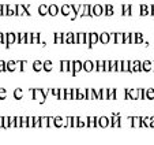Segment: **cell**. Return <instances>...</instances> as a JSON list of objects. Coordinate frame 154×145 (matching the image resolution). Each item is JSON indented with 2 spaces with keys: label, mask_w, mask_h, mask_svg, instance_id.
Wrapping results in <instances>:
<instances>
[{
  "label": "cell",
  "mask_w": 154,
  "mask_h": 145,
  "mask_svg": "<svg viewBox=\"0 0 154 145\" xmlns=\"http://www.w3.org/2000/svg\"><path fill=\"white\" fill-rule=\"evenodd\" d=\"M30 92H32V99L34 100V102H38L40 104H44V103L47 102V97H45V95L42 93L41 89L34 88V89H30Z\"/></svg>",
  "instance_id": "1"
},
{
  "label": "cell",
  "mask_w": 154,
  "mask_h": 145,
  "mask_svg": "<svg viewBox=\"0 0 154 145\" xmlns=\"http://www.w3.org/2000/svg\"><path fill=\"white\" fill-rule=\"evenodd\" d=\"M87 38H89V41H87L89 48H93V47L98 43V33H96V32L87 33Z\"/></svg>",
  "instance_id": "2"
},
{
  "label": "cell",
  "mask_w": 154,
  "mask_h": 145,
  "mask_svg": "<svg viewBox=\"0 0 154 145\" xmlns=\"http://www.w3.org/2000/svg\"><path fill=\"white\" fill-rule=\"evenodd\" d=\"M142 71V62L140 60H130V72Z\"/></svg>",
  "instance_id": "3"
},
{
  "label": "cell",
  "mask_w": 154,
  "mask_h": 145,
  "mask_svg": "<svg viewBox=\"0 0 154 145\" xmlns=\"http://www.w3.org/2000/svg\"><path fill=\"white\" fill-rule=\"evenodd\" d=\"M82 70H83V71H86V72L94 71V60L87 59V60L82 62Z\"/></svg>",
  "instance_id": "4"
},
{
  "label": "cell",
  "mask_w": 154,
  "mask_h": 145,
  "mask_svg": "<svg viewBox=\"0 0 154 145\" xmlns=\"http://www.w3.org/2000/svg\"><path fill=\"white\" fill-rule=\"evenodd\" d=\"M6 40H7L6 48H11L12 44L17 43V33H6Z\"/></svg>",
  "instance_id": "5"
},
{
  "label": "cell",
  "mask_w": 154,
  "mask_h": 145,
  "mask_svg": "<svg viewBox=\"0 0 154 145\" xmlns=\"http://www.w3.org/2000/svg\"><path fill=\"white\" fill-rule=\"evenodd\" d=\"M98 43L104 44V45H106V44L111 43V38H109V33L108 32H102L98 34Z\"/></svg>",
  "instance_id": "6"
},
{
  "label": "cell",
  "mask_w": 154,
  "mask_h": 145,
  "mask_svg": "<svg viewBox=\"0 0 154 145\" xmlns=\"http://www.w3.org/2000/svg\"><path fill=\"white\" fill-rule=\"evenodd\" d=\"M12 97H14L17 102L22 100V99L25 97V90L22 89V88H17V89L14 90V93H12Z\"/></svg>",
  "instance_id": "7"
},
{
  "label": "cell",
  "mask_w": 154,
  "mask_h": 145,
  "mask_svg": "<svg viewBox=\"0 0 154 145\" xmlns=\"http://www.w3.org/2000/svg\"><path fill=\"white\" fill-rule=\"evenodd\" d=\"M93 15L94 17L104 15V6L102 4H93Z\"/></svg>",
  "instance_id": "8"
},
{
  "label": "cell",
  "mask_w": 154,
  "mask_h": 145,
  "mask_svg": "<svg viewBox=\"0 0 154 145\" xmlns=\"http://www.w3.org/2000/svg\"><path fill=\"white\" fill-rule=\"evenodd\" d=\"M59 12H60V7H59L57 4H51V6L48 7V14H49L51 17H57Z\"/></svg>",
  "instance_id": "9"
},
{
  "label": "cell",
  "mask_w": 154,
  "mask_h": 145,
  "mask_svg": "<svg viewBox=\"0 0 154 145\" xmlns=\"http://www.w3.org/2000/svg\"><path fill=\"white\" fill-rule=\"evenodd\" d=\"M63 44H74V33L72 32L63 33Z\"/></svg>",
  "instance_id": "10"
},
{
  "label": "cell",
  "mask_w": 154,
  "mask_h": 145,
  "mask_svg": "<svg viewBox=\"0 0 154 145\" xmlns=\"http://www.w3.org/2000/svg\"><path fill=\"white\" fill-rule=\"evenodd\" d=\"M60 12L63 17H70L71 12H72V10H71V4H63V6L60 7Z\"/></svg>",
  "instance_id": "11"
},
{
  "label": "cell",
  "mask_w": 154,
  "mask_h": 145,
  "mask_svg": "<svg viewBox=\"0 0 154 145\" xmlns=\"http://www.w3.org/2000/svg\"><path fill=\"white\" fill-rule=\"evenodd\" d=\"M109 123H111V121H109V118H108V116H100V118H97V126L106 127Z\"/></svg>",
  "instance_id": "12"
},
{
  "label": "cell",
  "mask_w": 154,
  "mask_h": 145,
  "mask_svg": "<svg viewBox=\"0 0 154 145\" xmlns=\"http://www.w3.org/2000/svg\"><path fill=\"white\" fill-rule=\"evenodd\" d=\"M82 71V60H74V69H72V77L78 76Z\"/></svg>",
  "instance_id": "13"
},
{
  "label": "cell",
  "mask_w": 154,
  "mask_h": 145,
  "mask_svg": "<svg viewBox=\"0 0 154 145\" xmlns=\"http://www.w3.org/2000/svg\"><path fill=\"white\" fill-rule=\"evenodd\" d=\"M32 69H33V71H35V72H41L44 70V62L34 60L32 64Z\"/></svg>",
  "instance_id": "14"
},
{
  "label": "cell",
  "mask_w": 154,
  "mask_h": 145,
  "mask_svg": "<svg viewBox=\"0 0 154 145\" xmlns=\"http://www.w3.org/2000/svg\"><path fill=\"white\" fill-rule=\"evenodd\" d=\"M139 15L140 17H147V15H150V6H147V4H140Z\"/></svg>",
  "instance_id": "15"
},
{
  "label": "cell",
  "mask_w": 154,
  "mask_h": 145,
  "mask_svg": "<svg viewBox=\"0 0 154 145\" xmlns=\"http://www.w3.org/2000/svg\"><path fill=\"white\" fill-rule=\"evenodd\" d=\"M142 71H146V72L153 71V62L151 60H143L142 62Z\"/></svg>",
  "instance_id": "16"
},
{
  "label": "cell",
  "mask_w": 154,
  "mask_h": 145,
  "mask_svg": "<svg viewBox=\"0 0 154 145\" xmlns=\"http://www.w3.org/2000/svg\"><path fill=\"white\" fill-rule=\"evenodd\" d=\"M115 14V7L112 4H105L104 6V15L106 17H112Z\"/></svg>",
  "instance_id": "17"
},
{
  "label": "cell",
  "mask_w": 154,
  "mask_h": 145,
  "mask_svg": "<svg viewBox=\"0 0 154 145\" xmlns=\"http://www.w3.org/2000/svg\"><path fill=\"white\" fill-rule=\"evenodd\" d=\"M6 69H7V71H10V72H14V71H17V62L15 60H8V62H6Z\"/></svg>",
  "instance_id": "18"
},
{
  "label": "cell",
  "mask_w": 154,
  "mask_h": 145,
  "mask_svg": "<svg viewBox=\"0 0 154 145\" xmlns=\"http://www.w3.org/2000/svg\"><path fill=\"white\" fill-rule=\"evenodd\" d=\"M26 15L27 17V12L26 8H25V4H17V17H23Z\"/></svg>",
  "instance_id": "19"
},
{
  "label": "cell",
  "mask_w": 154,
  "mask_h": 145,
  "mask_svg": "<svg viewBox=\"0 0 154 145\" xmlns=\"http://www.w3.org/2000/svg\"><path fill=\"white\" fill-rule=\"evenodd\" d=\"M122 15L130 17L131 15V4H122Z\"/></svg>",
  "instance_id": "20"
},
{
  "label": "cell",
  "mask_w": 154,
  "mask_h": 145,
  "mask_svg": "<svg viewBox=\"0 0 154 145\" xmlns=\"http://www.w3.org/2000/svg\"><path fill=\"white\" fill-rule=\"evenodd\" d=\"M94 71L97 72L104 71V60H94Z\"/></svg>",
  "instance_id": "21"
},
{
  "label": "cell",
  "mask_w": 154,
  "mask_h": 145,
  "mask_svg": "<svg viewBox=\"0 0 154 145\" xmlns=\"http://www.w3.org/2000/svg\"><path fill=\"white\" fill-rule=\"evenodd\" d=\"M48 4H40L38 6V14L41 15V17H45V15L48 14Z\"/></svg>",
  "instance_id": "22"
},
{
  "label": "cell",
  "mask_w": 154,
  "mask_h": 145,
  "mask_svg": "<svg viewBox=\"0 0 154 145\" xmlns=\"http://www.w3.org/2000/svg\"><path fill=\"white\" fill-rule=\"evenodd\" d=\"M131 125L134 126V127H139L140 125H142V118H139V116H132L131 118Z\"/></svg>",
  "instance_id": "23"
},
{
  "label": "cell",
  "mask_w": 154,
  "mask_h": 145,
  "mask_svg": "<svg viewBox=\"0 0 154 145\" xmlns=\"http://www.w3.org/2000/svg\"><path fill=\"white\" fill-rule=\"evenodd\" d=\"M17 43L26 44V33H17Z\"/></svg>",
  "instance_id": "24"
},
{
  "label": "cell",
  "mask_w": 154,
  "mask_h": 145,
  "mask_svg": "<svg viewBox=\"0 0 154 145\" xmlns=\"http://www.w3.org/2000/svg\"><path fill=\"white\" fill-rule=\"evenodd\" d=\"M14 15H17V4H8L7 17H14Z\"/></svg>",
  "instance_id": "25"
},
{
  "label": "cell",
  "mask_w": 154,
  "mask_h": 145,
  "mask_svg": "<svg viewBox=\"0 0 154 145\" xmlns=\"http://www.w3.org/2000/svg\"><path fill=\"white\" fill-rule=\"evenodd\" d=\"M115 44H123V33H113V41Z\"/></svg>",
  "instance_id": "26"
},
{
  "label": "cell",
  "mask_w": 154,
  "mask_h": 145,
  "mask_svg": "<svg viewBox=\"0 0 154 145\" xmlns=\"http://www.w3.org/2000/svg\"><path fill=\"white\" fill-rule=\"evenodd\" d=\"M53 43L63 44V33H55V34H53Z\"/></svg>",
  "instance_id": "27"
},
{
  "label": "cell",
  "mask_w": 154,
  "mask_h": 145,
  "mask_svg": "<svg viewBox=\"0 0 154 145\" xmlns=\"http://www.w3.org/2000/svg\"><path fill=\"white\" fill-rule=\"evenodd\" d=\"M145 43V37L142 33H135V41L134 44H143Z\"/></svg>",
  "instance_id": "28"
},
{
  "label": "cell",
  "mask_w": 154,
  "mask_h": 145,
  "mask_svg": "<svg viewBox=\"0 0 154 145\" xmlns=\"http://www.w3.org/2000/svg\"><path fill=\"white\" fill-rule=\"evenodd\" d=\"M44 70L47 72H51L53 70V64H52V62L51 60H45L44 62Z\"/></svg>",
  "instance_id": "29"
},
{
  "label": "cell",
  "mask_w": 154,
  "mask_h": 145,
  "mask_svg": "<svg viewBox=\"0 0 154 145\" xmlns=\"http://www.w3.org/2000/svg\"><path fill=\"white\" fill-rule=\"evenodd\" d=\"M60 71L61 72H68V60H61L60 62Z\"/></svg>",
  "instance_id": "30"
},
{
  "label": "cell",
  "mask_w": 154,
  "mask_h": 145,
  "mask_svg": "<svg viewBox=\"0 0 154 145\" xmlns=\"http://www.w3.org/2000/svg\"><path fill=\"white\" fill-rule=\"evenodd\" d=\"M122 72H130V60H123Z\"/></svg>",
  "instance_id": "31"
},
{
  "label": "cell",
  "mask_w": 154,
  "mask_h": 145,
  "mask_svg": "<svg viewBox=\"0 0 154 145\" xmlns=\"http://www.w3.org/2000/svg\"><path fill=\"white\" fill-rule=\"evenodd\" d=\"M76 100H85V89H82V88H78V90H76Z\"/></svg>",
  "instance_id": "32"
},
{
  "label": "cell",
  "mask_w": 154,
  "mask_h": 145,
  "mask_svg": "<svg viewBox=\"0 0 154 145\" xmlns=\"http://www.w3.org/2000/svg\"><path fill=\"white\" fill-rule=\"evenodd\" d=\"M146 100H154V89H146Z\"/></svg>",
  "instance_id": "33"
},
{
  "label": "cell",
  "mask_w": 154,
  "mask_h": 145,
  "mask_svg": "<svg viewBox=\"0 0 154 145\" xmlns=\"http://www.w3.org/2000/svg\"><path fill=\"white\" fill-rule=\"evenodd\" d=\"M87 126H90V127H93V126H97V118H94V116L87 118Z\"/></svg>",
  "instance_id": "34"
},
{
  "label": "cell",
  "mask_w": 154,
  "mask_h": 145,
  "mask_svg": "<svg viewBox=\"0 0 154 145\" xmlns=\"http://www.w3.org/2000/svg\"><path fill=\"white\" fill-rule=\"evenodd\" d=\"M57 100H60V102H66V92H64V89H59Z\"/></svg>",
  "instance_id": "35"
},
{
  "label": "cell",
  "mask_w": 154,
  "mask_h": 145,
  "mask_svg": "<svg viewBox=\"0 0 154 145\" xmlns=\"http://www.w3.org/2000/svg\"><path fill=\"white\" fill-rule=\"evenodd\" d=\"M7 99V90L6 88H0V100L3 102V100Z\"/></svg>",
  "instance_id": "36"
},
{
  "label": "cell",
  "mask_w": 154,
  "mask_h": 145,
  "mask_svg": "<svg viewBox=\"0 0 154 145\" xmlns=\"http://www.w3.org/2000/svg\"><path fill=\"white\" fill-rule=\"evenodd\" d=\"M104 71L111 72V60H104Z\"/></svg>",
  "instance_id": "37"
},
{
  "label": "cell",
  "mask_w": 154,
  "mask_h": 145,
  "mask_svg": "<svg viewBox=\"0 0 154 145\" xmlns=\"http://www.w3.org/2000/svg\"><path fill=\"white\" fill-rule=\"evenodd\" d=\"M8 12V4H2V17H7Z\"/></svg>",
  "instance_id": "38"
},
{
  "label": "cell",
  "mask_w": 154,
  "mask_h": 145,
  "mask_svg": "<svg viewBox=\"0 0 154 145\" xmlns=\"http://www.w3.org/2000/svg\"><path fill=\"white\" fill-rule=\"evenodd\" d=\"M53 121H55V126H57V127L63 126V119H61L60 116H56V118H53Z\"/></svg>",
  "instance_id": "39"
},
{
  "label": "cell",
  "mask_w": 154,
  "mask_h": 145,
  "mask_svg": "<svg viewBox=\"0 0 154 145\" xmlns=\"http://www.w3.org/2000/svg\"><path fill=\"white\" fill-rule=\"evenodd\" d=\"M64 92H66V102H70L71 100V89L70 88H64Z\"/></svg>",
  "instance_id": "40"
},
{
  "label": "cell",
  "mask_w": 154,
  "mask_h": 145,
  "mask_svg": "<svg viewBox=\"0 0 154 145\" xmlns=\"http://www.w3.org/2000/svg\"><path fill=\"white\" fill-rule=\"evenodd\" d=\"M139 100H146V89H142V88H139Z\"/></svg>",
  "instance_id": "41"
},
{
  "label": "cell",
  "mask_w": 154,
  "mask_h": 145,
  "mask_svg": "<svg viewBox=\"0 0 154 145\" xmlns=\"http://www.w3.org/2000/svg\"><path fill=\"white\" fill-rule=\"evenodd\" d=\"M40 123H41V126L47 127V126H48V118H47V116H41V118H40Z\"/></svg>",
  "instance_id": "42"
},
{
  "label": "cell",
  "mask_w": 154,
  "mask_h": 145,
  "mask_svg": "<svg viewBox=\"0 0 154 145\" xmlns=\"http://www.w3.org/2000/svg\"><path fill=\"white\" fill-rule=\"evenodd\" d=\"M76 90H78V88H72L71 89V100L72 102H76Z\"/></svg>",
  "instance_id": "43"
},
{
  "label": "cell",
  "mask_w": 154,
  "mask_h": 145,
  "mask_svg": "<svg viewBox=\"0 0 154 145\" xmlns=\"http://www.w3.org/2000/svg\"><path fill=\"white\" fill-rule=\"evenodd\" d=\"M0 44H3V45L6 47V44H7V40H6V33H2V32H0Z\"/></svg>",
  "instance_id": "44"
},
{
  "label": "cell",
  "mask_w": 154,
  "mask_h": 145,
  "mask_svg": "<svg viewBox=\"0 0 154 145\" xmlns=\"http://www.w3.org/2000/svg\"><path fill=\"white\" fill-rule=\"evenodd\" d=\"M101 100H108V89H101Z\"/></svg>",
  "instance_id": "45"
},
{
  "label": "cell",
  "mask_w": 154,
  "mask_h": 145,
  "mask_svg": "<svg viewBox=\"0 0 154 145\" xmlns=\"http://www.w3.org/2000/svg\"><path fill=\"white\" fill-rule=\"evenodd\" d=\"M7 69H6V62L4 60H0V72H6Z\"/></svg>",
  "instance_id": "46"
},
{
  "label": "cell",
  "mask_w": 154,
  "mask_h": 145,
  "mask_svg": "<svg viewBox=\"0 0 154 145\" xmlns=\"http://www.w3.org/2000/svg\"><path fill=\"white\" fill-rule=\"evenodd\" d=\"M10 126V118L8 116H3V127H8Z\"/></svg>",
  "instance_id": "47"
},
{
  "label": "cell",
  "mask_w": 154,
  "mask_h": 145,
  "mask_svg": "<svg viewBox=\"0 0 154 145\" xmlns=\"http://www.w3.org/2000/svg\"><path fill=\"white\" fill-rule=\"evenodd\" d=\"M122 63L123 60H116V72H122Z\"/></svg>",
  "instance_id": "48"
},
{
  "label": "cell",
  "mask_w": 154,
  "mask_h": 145,
  "mask_svg": "<svg viewBox=\"0 0 154 145\" xmlns=\"http://www.w3.org/2000/svg\"><path fill=\"white\" fill-rule=\"evenodd\" d=\"M27 126H29V127H33V126H34V118H33V116H29V118H27Z\"/></svg>",
  "instance_id": "49"
},
{
  "label": "cell",
  "mask_w": 154,
  "mask_h": 145,
  "mask_svg": "<svg viewBox=\"0 0 154 145\" xmlns=\"http://www.w3.org/2000/svg\"><path fill=\"white\" fill-rule=\"evenodd\" d=\"M94 95L97 100H101V89H94Z\"/></svg>",
  "instance_id": "50"
},
{
  "label": "cell",
  "mask_w": 154,
  "mask_h": 145,
  "mask_svg": "<svg viewBox=\"0 0 154 145\" xmlns=\"http://www.w3.org/2000/svg\"><path fill=\"white\" fill-rule=\"evenodd\" d=\"M111 72H116V60H111Z\"/></svg>",
  "instance_id": "51"
},
{
  "label": "cell",
  "mask_w": 154,
  "mask_h": 145,
  "mask_svg": "<svg viewBox=\"0 0 154 145\" xmlns=\"http://www.w3.org/2000/svg\"><path fill=\"white\" fill-rule=\"evenodd\" d=\"M26 44H32V33H26Z\"/></svg>",
  "instance_id": "52"
},
{
  "label": "cell",
  "mask_w": 154,
  "mask_h": 145,
  "mask_svg": "<svg viewBox=\"0 0 154 145\" xmlns=\"http://www.w3.org/2000/svg\"><path fill=\"white\" fill-rule=\"evenodd\" d=\"M150 15H153L154 17V4H151L150 6Z\"/></svg>",
  "instance_id": "53"
},
{
  "label": "cell",
  "mask_w": 154,
  "mask_h": 145,
  "mask_svg": "<svg viewBox=\"0 0 154 145\" xmlns=\"http://www.w3.org/2000/svg\"><path fill=\"white\" fill-rule=\"evenodd\" d=\"M0 17H2V4H0Z\"/></svg>",
  "instance_id": "54"
}]
</instances>
